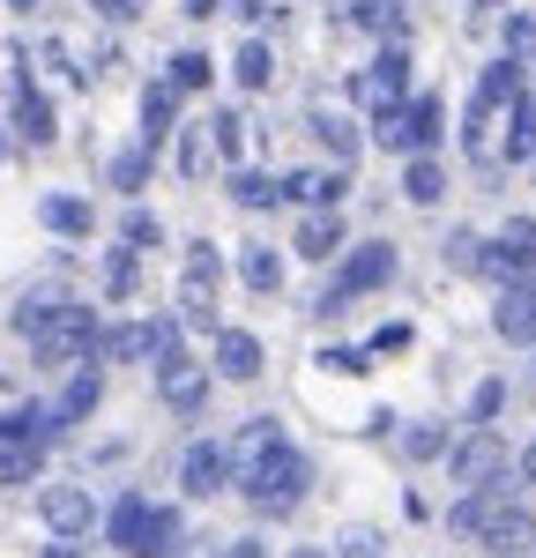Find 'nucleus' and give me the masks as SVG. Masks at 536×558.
I'll use <instances>...</instances> for the list:
<instances>
[{
  "label": "nucleus",
  "instance_id": "f257e3e1",
  "mask_svg": "<svg viewBox=\"0 0 536 558\" xmlns=\"http://www.w3.org/2000/svg\"><path fill=\"white\" fill-rule=\"evenodd\" d=\"M454 536H470V544H491V551H522L536 529L529 514H522V499L507 492V484H485V492H462L454 499Z\"/></svg>",
  "mask_w": 536,
  "mask_h": 558
},
{
  "label": "nucleus",
  "instance_id": "f03ea898",
  "mask_svg": "<svg viewBox=\"0 0 536 558\" xmlns=\"http://www.w3.org/2000/svg\"><path fill=\"white\" fill-rule=\"evenodd\" d=\"M105 544L120 558H172L179 551V514L142 499V492H120V507L105 514Z\"/></svg>",
  "mask_w": 536,
  "mask_h": 558
},
{
  "label": "nucleus",
  "instance_id": "7ed1b4c3",
  "mask_svg": "<svg viewBox=\"0 0 536 558\" xmlns=\"http://www.w3.org/2000/svg\"><path fill=\"white\" fill-rule=\"evenodd\" d=\"M231 484L246 492V507H254V514H268V521H276V514H291V507L306 499L313 462L299 454V447H291V439H283V447H268V454L254 462V470H239Z\"/></svg>",
  "mask_w": 536,
  "mask_h": 558
},
{
  "label": "nucleus",
  "instance_id": "20e7f679",
  "mask_svg": "<svg viewBox=\"0 0 536 558\" xmlns=\"http://www.w3.org/2000/svg\"><path fill=\"white\" fill-rule=\"evenodd\" d=\"M522 97H529V89H522V60H491L485 83H477V97H470V128H462V134H470V157H477V165H491V128H499V120H507Z\"/></svg>",
  "mask_w": 536,
  "mask_h": 558
},
{
  "label": "nucleus",
  "instance_id": "39448f33",
  "mask_svg": "<svg viewBox=\"0 0 536 558\" xmlns=\"http://www.w3.org/2000/svg\"><path fill=\"white\" fill-rule=\"evenodd\" d=\"M97 336H105V328H97V313L68 299L38 336H31V357H38V365H89V357H97Z\"/></svg>",
  "mask_w": 536,
  "mask_h": 558
},
{
  "label": "nucleus",
  "instance_id": "423d86ee",
  "mask_svg": "<svg viewBox=\"0 0 536 558\" xmlns=\"http://www.w3.org/2000/svg\"><path fill=\"white\" fill-rule=\"evenodd\" d=\"M507 462H514V454H507V439H499L491 425H470V439H454V447H447V470H454L462 492L507 484Z\"/></svg>",
  "mask_w": 536,
  "mask_h": 558
},
{
  "label": "nucleus",
  "instance_id": "0eeeda50",
  "mask_svg": "<svg viewBox=\"0 0 536 558\" xmlns=\"http://www.w3.org/2000/svg\"><path fill=\"white\" fill-rule=\"evenodd\" d=\"M217 276L223 260L209 239L186 246V276H179V328H217Z\"/></svg>",
  "mask_w": 536,
  "mask_h": 558
},
{
  "label": "nucleus",
  "instance_id": "6e6552de",
  "mask_svg": "<svg viewBox=\"0 0 536 558\" xmlns=\"http://www.w3.org/2000/svg\"><path fill=\"white\" fill-rule=\"evenodd\" d=\"M380 283H395V246H380V239H373V246H357V254L343 260V276L320 291V305H313V313H343L351 299L380 291Z\"/></svg>",
  "mask_w": 536,
  "mask_h": 558
},
{
  "label": "nucleus",
  "instance_id": "1a4fd4ad",
  "mask_svg": "<svg viewBox=\"0 0 536 558\" xmlns=\"http://www.w3.org/2000/svg\"><path fill=\"white\" fill-rule=\"evenodd\" d=\"M485 276L491 283H536V216H514L485 246Z\"/></svg>",
  "mask_w": 536,
  "mask_h": 558
},
{
  "label": "nucleus",
  "instance_id": "9d476101",
  "mask_svg": "<svg viewBox=\"0 0 536 558\" xmlns=\"http://www.w3.org/2000/svg\"><path fill=\"white\" fill-rule=\"evenodd\" d=\"M223 484H231V447H223V439H194V447L179 454V492H186V499H217Z\"/></svg>",
  "mask_w": 536,
  "mask_h": 558
},
{
  "label": "nucleus",
  "instance_id": "9b49d317",
  "mask_svg": "<svg viewBox=\"0 0 536 558\" xmlns=\"http://www.w3.org/2000/svg\"><path fill=\"white\" fill-rule=\"evenodd\" d=\"M402 83H410V52L388 45V52L357 75V105H365V112H388V105H402Z\"/></svg>",
  "mask_w": 536,
  "mask_h": 558
},
{
  "label": "nucleus",
  "instance_id": "f8f14e48",
  "mask_svg": "<svg viewBox=\"0 0 536 558\" xmlns=\"http://www.w3.org/2000/svg\"><path fill=\"white\" fill-rule=\"evenodd\" d=\"M89 521H97V507H89L83 484H45V529H52L60 544L89 536Z\"/></svg>",
  "mask_w": 536,
  "mask_h": 558
},
{
  "label": "nucleus",
  "instance_id": "ddd939ff",
  "mask_svg": "<svg viewBox=\"0 0 536 558\" xmlns=\"http://www.w3.org/2000/svg\"><path fill=\"white\" fill-rule=\"evenodd\" d=\"M157 387H165V402H172V410H202V402H209V373H202L186 350L157 357Z\"/></svg>",
  "mask_w": 536,
  "mask_h": 558
},
{
  "label": "nucleus",
  "instance_id": "4468645a",
  "mask_svg": "<svg viewBox=\"0 0 536 558\" xmlns=\"http://www.w3.org/2000/svg\"><path fill=\"white\" fill-rule=\"evenodd\" d=\"M491 328L507 343H536V283H507L499 305H491Z\"/></svg>",
  "mask_w": 536,
  "mask_h": 558
},
{
  "label": "nucleus",
  "instance_id": "2eb2a0df",
  "mask_svg": "<svg viewBox=\"0 0 536 558\" xmlns=\"http://www.w3.org/2000/svg\"><path fill=\"white\" fill-rule=\"evenodd\" d=\"M217 373L223 380H261V343L246 328H217Z\"/></svg>",
  "mask_w": 536,
  "mask_h": 558
},
{
  "label": "nucleus",
  "instance_id": "dca6fc26",
  "mask_svg": "<svg viewBox=\"0 0 536 558\" xmlns=\"http://www.w3.org/2000/svg\"><path fill=\"white\" fill-rule=\"evenodd\" d=\"M223 447H231V476H239V470H254L268 447H283V425H276V417H246V425L231 432Z\"/></svg>",
  "mask_w": 536,
  "mask_h": 558
},
{
  "label": "nucleus",
  "instance_id": "f3484780",
  "mask_svg": "<svg viewBox=\"0 0 536 558\" xmlns=\"http://www.w3.org/2000/svg\"><path fill=\"white\" fill-rule=\"evenodd\" d=\"M8 97H15V128H23V142H52V105L31 89V75H23V68L8 75Z\"/></svg>",
  "mask_w": 536,
  "mask_h": 558
},
{
  "label": "nucleus",
  "instance_id": "a211bd4d",
  "mask_svg": "<svg viewBox=\"0 0 536 558\" xmlns=\"http://www.w3.org/2000/svg\"><path fill=\"white\" fill-rule=\"evenodd\" d=\"M60 425H68L60 410H45V402H23V410H8V417H0V439H15V447H45V439H52Z\"/></svg>",
  "mask_w": 536,
  "mask_h": 558
},
{
  "label": "nucleus",
  "instance_id": "6ab92c4d",
  "mask_svg": "<svg viewBox=\"0 0 536 558\" xmlns=\"http://www.w3.org/2000/svg\"><path fill=\"white\" fill-rule=\"evenodd\" d=\"M351 23L373 31V38H388V45L410 38V8H402V0H351Z\"/></svg>",
  "mask_w": 536,
  "mask_h": 558
},
{
  "label": "nucleus",
  "instance_id": "aec40b11",
  "mask_svg": "<svg viewBox=\"0 0 536 558\" xmlns=\"http://www.w3.org/2000/svg\"><path fill=\"white\" fill-rule=\"evenodd\" d=\"M179 128V89L172 83H149L142 89V142L149 149H165V134Z\"/></svg>",
  "mask_w": 536,
  "mask_h": 558
},
{
  "label": "nucleus",
  "instance_id": "412c9836",
  "mask_svg": "<svg viewBox=\"0 0 536 558\" xmlns=\"http://www.w3.org/2000/svg\"><path fill=\"white\" fill-rule=\"evenodd\" d=\"M351 172H291L283 179V202H306V209H336L343 202Z\"/></svg>",
  "mask_w": 536,
  "mask_h": 558
},
{
  "label": "nucleus",
  "instance_id": "4be33fe9",
  "mask_svg": "<svg viewBox=\"0 0 536 558\" xmlns=\"http://www.w3.org/2000/svg\"><path fill=\"white\" fill-rule=\"evenodd\" d=\"M97 395H105V365H97V357H89V365H75V380H68V395H60V402H52V410H60V417H68V425H83L89 410H97Z\"/></svg>",
  "mask_w": 536,
  "mask_h": 558
},
{
  "label": "nucleus",
  "instance_id": "5701e85b",
  "mask_svg": "<svg viewBox=\"0 0 536 558\" xmlns=\"http://www.w3.org/2000/svg\"><path fill=\"white\" fill-rule=\"evenodd\" d=\"M440 134H447V105L433 89L410 97V157H417V149H440Z\"/></svg>",
  "mask_w": 536,
  "mask_h": 558
},
{
  "label": "nucleus",
  "instance_id": "b1692460",
  "mask_svg": "<svg viewBox=\"0 0 536 558\" xmlns=\"http://www.w3.org/2000/svg\"><path fill=\"white\" fill-rule=\"evenodd\" d=\"M336 246H343V216H336V209H313L306 223H299V254H306V260H328Z\"/></svg>",
  "mask_w": 536,
  "mask_h": 558
},
{
  "label": "nucleus",
  "instance_id": "393cba45",
  "mask_svg": "<svg viewBox=\"0 0 536 558\" xmlns=\"http://www.w3.org/2000/svg\"><path fill=\"white\" fill-rule=\"evenodd\" d=\"M499 157H514V165H536V97H522V105L507 112V142H499Z\"/></svg>",
  "mask_w": 536,
  "mask_h": 558
},
{
  "label": "nucleus",
  "instance_id": "a878e982",
  "mask_svg": "<svg viewBox=\"0 0 536 558\" xmlns=\"http://www.w3.org/2000/svg\"><path fill=\"white\" fill-rule=\"evenodd\" d=\"M402 194H410L417 209H433V202L447 194V172L433 165V149H417V157H410V172H402Z\"/></svg>",
  "mask_w": 536,
  "mask_h": 558
},
{
  "label": "nucleus",
  "instance_id": "bb28decb",
  "mask_svg": "<svg viewBox=\"0 0 536 558\" xmlns=\"http://www.w3.org/2000/svg\"><path fill=\"white\" fill-rule=\"evenodd\" d=\"M239 283H246V291H283V260H276V246H246V254H239Z\"/></svg>",
  "mask_w": 536,
  "mask_h": 558
},
{
  "label": "nucleus",
  "instance_id": "cd10ccee",
  "mask_svg": "<svg viewBox=\"0 0 536 558\" xmlns=\"http://www.w3.org/2000/svg\"><path fill=\"white\" fill-rule=\"evenodd\" d=\"M38 216L60 231V239H89V223H97V216H89V202H75V194H45Z\"/></svg>",
  "mask_w": 536,
  "mask_h": 558
},
{
  "label": "nucleus",
  "instance_id": "c85d7f7f",
  "mask_svg": "<svg viewBox=\"0 0 536 558\" xmlns=\"http://www.w3.org/2000/svg\"><path fill=\"white\" fill-rule=\"evenodd\" d=\"M231 75H239V89H268V83H276V52H268L261 38H246V45H239V60H231Z\"/></svg>",
  "mask_w": 536,
  "mask_h": 558
},
{
  "label": "nucleus",
  "instance_id": "c756f323",
  "mask_svg": "<svg viewBox=\"0 0 536 558\" xmlns=\"http://www.w3.org/2000/svg\"><path fill=\"white\" fill-rule=\"evenodd\" d=\"M231 202H239V209H276V202H283V179H268V172H231Z\"/></svg>",
  "mask_w": 536,
  "mask_h": 558
},
{
  "label": "nucleus",
  "instance_id": "7c9ffc66",
  "mask_svg": "<svg viewBox=\"0 0 536 558\" xmlns=\"http://www.w3.org/2000/svg\"><path fill=\"white\" fill-rule=\"evenodd\" d=\"M60 305H68V291H60V283H38L31 299L15 305V328H23V336H38V328L52 320V313H60Z\"/></svg>",
  "mask_w": 536,
  "mask_h": 558
},
{
  "label": "nucleus",
  "instance_id": "2f4dec72",
  "mask_svg": "<svg viewBox=\"0 0 536 558\" xmlns=\"http://www.w3.org/2000/svg\"><path fill=\"white\" fill-rule=\"evenodd\" d=\"M313 134H320V142H328V149L343 157V165L357 157V128L343 120V112H328V105H320V112H313Z\"/></svg>",
  "mask_w": 536,
  "mask_h": 558
},
{
  "label": "nucleus",
  "instance_id": "473e14b6",
  "mask_svg": "<svg viewBox=\"0 0 536 558\" xmlns=\"http://www.w3.org/2000/svg\"><path fill=\"white\" fill-rule=\"evenodd\" d=\"M373 142H380V149H395V157H410V105L373 112Z\"/></svg>",
  "mask_w": 536,
  "mask_h": 558
},
{
  "label": "nucleus",
  "instance_id": "72a5a7b5",
  "mask_svg": "<svg viewBox=\"0 0 536 558\" xmlns=\"http://www.w3.org/2000/svg\"><path fill=\"white\" fill-rule=\"evenodd\" d=\"M209 157H217V134H209V128H186V134H179V172H186V179L209 172Z\"/></svg>",
  "mask_w": 536,
  "mask_h": 558
},
{
  "label": "nucleus",
  "instance_id": "f704fd0d",
  "mask_svg": "<svg viewBox=\"0 0 536 558\" xmlns=\"http://www.w3.org/2000/svg\"><path fill=\"white\" fill-rule=\"evenodd\" d=\"M209 75H217L209 52H172V75H165V83L172 89H209Z\"/></svg>",
  "mask_w": 536,
  "mask_h": 558
},
{
  "label": "nucleus",
  "instance_id": "c9c22d12",
  "mask_svg": "<svg viewBox=\"0 0 536 558\" xmlns=\"http://www.w3.org/2000/svg\"><path fill=\"white\" fill-rule=\"evenodd\" d=\"M142 179H149V142H134V149L112 157V186H120V194H134Z\"/></svg>",
  "mask_w": 536,
  "mask_h": 558
},
{
  "label": "nucleus",
  "instance_id": "e433bc0d",
  "mask_svg": "<svg viewBox=\"0 0 536 558\" xmlns=\"http://www.w3.org/2000/svg\"><path fill=\"white\" fill-rule=\"evenodd\" d=\"M447 268L485 276V239H477V231H454V239H447Z\"/></svg>",
  "mask_w": 536,
  "mask_h": 558
},
{
  "label": "nucleus",
  "instance_id": "4c0bfd02",
  "mask_svg": "<svg viewBox=\"0 0 536 558\" xmlns=\"http://www.w3.org/2000/svg\"><path fill=\"white\" fill-rule=\"evenodd\" d=\"M134 283H142V268H134V246H120V254L105 260V291H112V299H134Z\"/></svg>",
  "mask_w": 536,
  "mask_h": 558
},
{
  "label": "nucleus",
  "instance_id": "58836bf2",
  "mask_svg": "<svg viewBox=\"0 0 536 558\" xmlns=\"http://www.w3.org/2000/svg\"><path fill=\"white\" fill-rule=\"evenodd\" d=\"M31 476H38V447H15L8 439L0 447V484H31Z\"/></svg>",
  "mask_w": 536,
  "mask_h": 558
},
{
  "label": "nucleus",
  "instance_id": "ea45409f",
  "mask_svg": "<svg viewBox=\"0 0 536 558\" xmlns=\"http://www.w3.org/2000/svg\"><path fill=\"white\" fill-rule=\"evenodd\" d=\"M402 454H410V462H433V454H447V432L440 425H410L402 432Z\"/></svg>",
  "mask_w": 536,
  "mask_h": 558
},
{
  "label": "nucleus",
  "instance_id": "a19ab883",
  "mask_svg": "<svg viewBox=\"0 0 536 558\" xmlns=\"http://www.w3.org/2000/svg\"><path fill=\"white\" fill-rule=\"evenodd\" d=\"M388 544H380V529H343L336 536V558H380Z\"/></svg>",
  "mask_w": 536,
  "mask_h": 558
},
{
  "label": "nucleus",
  "instance_id": "79ce46f5",
  "mask_svg": "<svg viewBox=\"0 0 536 558\" xmlns=\"http://www.w3.org/2000/svg\"><path fill=\"white\" fill-rule=\"evenodd\" d=\"M209 134H217V157H239V149H246V120H239V112H217Z\"/></svg>",
  "mask_w": 536,
  "mask_h": 558
},
{
  "label": "nucleus",
  "instance_id": "37998d69",
  "mask_svg": "<svg viewBox=\"0 0 536 558\" xmlns=\"http://www.w3.org/2000/svg\"><path fill=\"white\" fill-rule=\"evenodd\" d=\"M157 239H165V231H157V216H149V209H134V216H127V246L142 254V246H157Z\"/></svg>",
  "mask_w": 536,
  "mask_h": 558
},
{
  "label": "nucleus",
  "instance_id": "c03bdc74",
  "mask_svg": "<svg viewBox=\"0 0 536 558\" xmlns=\"http://www.w3.org/2000/svg\"><path fill=\"white\" fill-rule=\"evenodd\" d=\"M499 395H507L499 380H485V387H477V402H470V425H491V410H499Z\"/></svg>",
  "mask_w": 536,
  "mask_h": 558
},
{
  "label": "nucleus",
  "instance_id": "a18cd8bd",
  "mask_svg": "<svg viewBox=\"0 0 536 558\" xmlns=\"http://www.w3.org/2000/svg\"><path fill=\"white\" fill-rule=\"evenodd\" d=\"M231 15H239V23H254V31L276 23V8H268V0H231Z\"/></svg>",
  "mask_w": 536,
  "mask_h": 558
},
{
  "label": "nucleus",
  "instance_id": "49530a36",
  "mask_svg": "<svg viewBox=\"0 0 536 558\" xmlns=\"http://www.w3.org/2000/svg\"><path fill=\"white\" fill-rule=\"evenodd\" d=\"M328 373H365V350H320Z\"/></svg>",
  "mask_w": 536,
  "mask_h": 558
},
{
  "label": "nucleus",
  "instance_id": "de8ad7c7",
  "mask_svg": "<svg viewBox=\"0 0 536 558\" xmlns=\"http://www.w3.org/2000/svg\"><path fill=\"white\" fill-rule=\"evenodd\" d=\"M507 45H514V52H529V45H536V23H529V15H507Z\"/></svg>",
  "mask_w": 536,
  "mask_h": 558
},
{
  "label": "nucleus",
  "instance_id": "09e8293b",
  "mask_svg": "<svg viewBox=\"0 0 536 558\" xmlns=\"http://www.w3.org/2000/svg\"><path fill=\"white\" fill-rule=\"evenodd\" d=\"M373 350H410V328H402V320H388V328L373 336Z\"/></svg>",
  "mask_w": 536,
  "mask_h": 558
},
{
  "label": "nucleus",
  "instance_id": "8fccbe9b",
  "mask_svg": "<svg viewBox=\"0 0 536 558\" xmlns=\"http://www.w3.org/2000/svg\"><path fill=\"white\" fill-rule=\"evenodd\" d=\"M223 558H268V551L254 544V536H246V544H223Z\"/></svg>",
  "mask_w": 536,
  "mask_h": 558
},
{
  "label": "nucleus",
  "instance_id": "3c124183",
  "mask_svg": "<svg viewBox=\"0 0 536 558\" xmlns=\"http://www.w3.org/2000/svg\"><path fill=\"white\" fill-rule=\"evenodd\" d=\"M514 470H522V484H536V439L522 447V462H514Z\"/></svg>",
  "mask_w": 536,
  "mask_h": 558
},
{
  "label": "nucleus",
  "instance_id": "603ef678",
  "mask_svg": "<svg viewBox=\"0 0 536 558\" xmlns=\"http://www.w3.org/2000/svg\"><path fill=\"white\" fill-rule=\"evenodd\" d=\"M186 15H217V0H186Z\"/></svg>",
  "mask_w": 536,
  "mask_h": 558
},
{
  "label": "nucleus",
  "instance_id": "864d4df0",
  "mask_svg": "<svg viewBox=\"0 0 536 558\" xmlns=\"http://www.w3.org/2000/svg\"><path fill=\"white\" fill-rule=\"evenodd\" d=\"M291 558H336V551H291Z\"/></svg>",
  "mask_w": 536,
  "mask_h": 558
},
{
  "label": "nucleus",
  "instance_id": "5fc2aeb1",
  "mask_svg": "<svg viewBox=\"0 0 536 558\" xmlns=\"http://www.w3.org/2000/svg\"><path fill=\"white\" fill-rule=\"evenodd\" d=\"M8 8H38V0H8Z\"/></svg>",
  "mask_w": 536,
  "mask_h": 558
},
{
  "label": "nucleus",
  "instance_id": "6e6d98bb",
  "mask_svg": "<svg viewBox=\"0 0 536 558\" xmlns=\"http://www.w3.org/2000/svg\"><path fill=\"white\" fill-rule=\"evenodd\" d=\"M477 8H507V0H477Z\"/></svg>",
  "mask_w": 536,
  "mask_h": 558
},
{
  "label": "nucleus",
  "instance_id": "4d7b16f0",
  "mask_svg": "<svg viewBox=\"0 0 536 558\" xmlns=\"http://www.w3.org/2000/svg\"><path fill=\"white\" fill-rule=\"evenodd\" d=\"M507 558H522V551H507Z\"/></svg>",
  "mask_w": 536,
  "mask_h": 558
}]
</instances>
